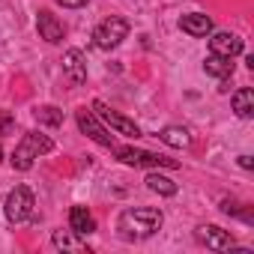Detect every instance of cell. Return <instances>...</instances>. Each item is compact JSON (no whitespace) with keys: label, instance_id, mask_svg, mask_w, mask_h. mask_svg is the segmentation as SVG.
I'll list each match as a JSON object with an SVG mask.
<instances>
[{"label":"cell","instance_id":"1","mask_svg":"<svg viewBox=\"0 0 254 254\" xmlns=\"http://www.w3.org/2000/svg\"><path fill=\"white\" fill-rule=\"evenodd\" d=\"M162 224H165V215H162V209H153V206L123 209L120 218H117V230H120L126 239H147V236L159 233Z\"/></svg>","mask_w":254,"mask_h":254},{"label":"cell","instance_id":"2","mask_svg":"<svg viewBox=\"0 0 254 254\" xmlns=\"http://www.w3.org/2000/svg\"><path fill=\"white\" fill-rule=\"evenodd\" d=\"M51 150H54V141H51L48 135H42V132H27V135L18 141L15 153H12V168H15V171H30L33 162H36L39 156L51 153Z\"/></svg>","mask_w":254,"mask_h":254},{"label":"cell","instance_id":"3","mask_svg":"<svg viewBox=\"0 0 254 254\" xmlns=\"http://www.w3.org/2000/svg\"><path fill=\"white\" fill-rule=\"evenodd\" d=\"M114 153L123 165H132V168H180L177 159H168V156H159V153H150V150L114 147Z\"/></svg>","mask_w":254,"mask_h":254},{"label":"cell","instance_id":"4","mask_svg":"<svg viewBox=\"0 0 254 254\" xmlns=\"http://www.w3.org/2000/svg\"><path fill=\"white\" fill-rule=\"evenodd\" d=\"M126 36H129V21L126 18H120V15H111V18H105L96 30H93V42H96V48H102V51H111V48H117Z\"/></svg>","mask_w":254,"mask_h":254},{"label":"cell","instance_id":"5","mask_svg":"<svg viewBox=\"0 0 254 254\" xmlns=\"http://www.w3.org/2000/svg\"><path fill=\"white\" fill-rule=\"evenodd\" d=\"M33 206H36L33 191H30L27 186H15V189L9 191V197H6V206H3L6 221H9V224H21V221H27V218L33 215Z\"/></svg>","mask_w":254,"mask_h":254},{"label":"cell","instance_id":"6","mask_svg":"<svg viewBox=\"0 0 254 254\" xmlns=\"http://www.w3.org/2000/svg\"><path fill=\"white\" fill-rule=\"evenodd\" d=\"M75 120H78V129H81L90 141H96V144H102V147H108V150H114V147H117L114 135H108V132H105V126L96 120V114H93V111L78 108V111H75Z\"/></svg>","mask_w":254,"mask_h":254},{"label":"cell","instance_id":"7","mask_svg":"<svg viewBox=\"0 0 254 254\" xmlns=\"http://www.w3.org/2000/svg\"><path fill=\"white\" fill-rule=\"evenodd\" d=\"M93 111L111 126V129L117 132V135H126V138H141V129L129 120V117H123V114H117V111H111L105 102H93Z\"/></svg>","mask_w":254,"mask_h":254},{"label":"cell","instance_id":"8","mask_svg":"<svg viewBox=\"0 0 254 254\" xmlns=\"http://www.w3.org/2000/svg\"><path fill=\"white\" fill-rule=\"evenodd\" d=\"M194 236H197V242H200V245H206L209 251H230V248H233L230 233H227V230H221V227H215V224H200Z\"/></svg>","mask_w":254,"mask_h":254},{"label":"cell","instance_id":"9","mask_svg":"<svg viewBox=\"0 0 254 254\" xmlns=\"http://www.w3.org/2000/svg\"><path fill=\"white\" fill-rule=\"evenodd\" d=\"M209 54H218V57H236V54H242V39L236 36V33H212L209 36Z\"/></svg>","mask_w":254,"mask_h":254},{"label":"cell","instance_id":"10","mask_svg":"<svg viewBox=\"0 0 254 254\" xmlns=\"http://www.w3.org/2000/svg\"><path fill=\"white\" fill-rule=\"evenodd\" d=\"M36 27H39V36L45 39V42H51V45H57V42H63V24L57 21V15L54 12H48V9H39V15H36Z\"/></svg>","mask_w":254,"mask_h":254},{"label":"cell","instance_id":"11","mask_svg":"<svg viewBox=\"0 0 254 254\" xmlns=\"http://www.w3.org/2000/svg\"><path fill=\"white\" fill-rule=\"evenodd\" d=\"M63 72H66V78L72 84H84L87 81V60H84V54L78 48H69L63 54Z\"/></svg>","mask_w":254,"mask_h":254},{"label":"cell","instance_id":"12","mask_svg":"<svg viewBox=\"0 0 254 254\" xmlns=\"http://www.w3.org/2000/svg\"><path fill=\"white\" fill-rule=\"evenodd\" d=\"M180 27L189 36H209L212 33V18L203 15V12H191V15H183L180 18Z\"/></svg>","mask_w":254,"mask_h":254},{"label":"cell","instance_id":"13","mask_svg":"<svg viewBox=\"0 0 254 254\" xmlns=\"http://www.w3.org/2000/svg\"><path fill=\"white\" fill-rule=\"evenodd\" d=\"M69 227H72L75 236H90V233L96 230V221H93V215L87 212V206H72V209H69Z\"/></svg>","mask_w":254,"mask_h":254},{"label":"cell","instance_id":"14","mask_svg":"<svg viewBox=\"0 0 254 254\" xmlns=\"http://www.w3.org/2000/svg\"><path fill=\"white\" fill-rule=\"evenodd\" d=\"M230 102H233V111H236L239 120H251L254 117V90L251 87H239Z\"/></svg>","mask_w":254,"mask_h":254},{"label":"cell","instance_id":"15","mask_svg":"<svg viewBox=\"0 0 254 254\" xmlns=\"http://www.w3.org/2000/svg\"><path fill=\"white\" fill-rule=\"evenodd\" d=\"M203 72H206V75H212V78H218V81H224V78H230V75H233V60H230V57L209 54V57L203 60Z\"/></svg>","mask_w":254,"mask_h":254},{"label":"cell","instance_id":"16","mask_svg":"<svg viewBox=\"0 0 254 254\" xmlns=\"http://www.w3.org/2000/svg\"><path fill=\"white\" fill-rule=\"evenodd\" d=\"M159 141H165L168 147L183 150V147H189V144H191V135H189L186 126H165V129L159 132Z\"/></svg>","mask_w":254,"mask_h":254},{"label":"cell","instance_id":"17","mask_svg":"<svg viewBox=\"0 0 254 254\" xmlns=\"http://www.w3.org/2000/svg\"><path fill=\"white\" fill-rule=\"evenodd\" d=\"M147 189L150 191H156V194H162V197H174L177 194V183L174 180H168V177H162V174H147Z\"/></svg>","mask_w":254,"mask_h":254},{"label":"cell","instance_id":"18","mask_svg":"<svg viewBox=\"0 0 254 254\" xmlns=\"http://www.w3.org/2000/svg\"><path fill=\"white\" fill-rule=\"evenodd\" d=\"M51 242H54V248H63V251H81V248H84V245L72 236V230H54Z\"/></svg>","mask_w":254,"mask_h":254},{"label":"cell","instance_id":"19","mask_svg":"<svg viewBox=\"0 0 254 254\" xmlns=\"http://www.w3.org/2000/svg\"><path fill=\"white\" fill-rule=\"evenodd\" d=\"M36 120L45 123V126H60L63 123V111L54 108V105H45V108H36Z\"/></svg>","mask_w":254,"mask_h":254},{"label":"cell","instance_id":"20","mask_svg":"<svg viewBox=\"0 0 254 254\" xmlns=\"http://www.w3.org/2000/svg\"><path fill=\"white\" fill-rule=\"evenodd\" d=\"M12 129V114L9 111H0V135H6Z\"/></svg>","mask_w":254,"mask_h":254},{"label":"cell","instance_id":"21","mask_svg":"<svg viewBox=\"0 0 254 254\" xmlns=\"http://www.w3.org/2000/svg\"><path fill=\"white\" fill-rule=\"evenodd\" d=\"M57 3H60V6H66V9H81L87 0H57Z\"/></svg>","mask_w":254,"mask_h":254},{"label":"cell","instance_id":"22","mask_svg":"<svg viewBox=\"0 0 254 254\" xmlns=\"http://www.w3.org/2000/svg\"><path fill=\"white\" fill-rule=\"evenodd\" d=\"M239 168H245V171H251V168H254V162H251V156H239Z\"/></svg>","mask_w":254,"mask_h":254},{"label":"cell","instance_id":"23","mask_svg":"<svg viewBox=\"0 0 254 254\" xmlns=\"http://www.w3.org/2000/svg\"><path fill=\"white\" fill-rule=\"evenodd\" d=\"M0 159H3V150H0Z\"/></svg>","mask_w":254,"mask_h":254}]
</instances>
